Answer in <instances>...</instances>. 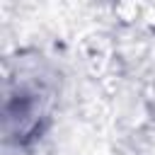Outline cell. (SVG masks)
<instances>
[{
	"instance_id": "6da1fadb",
	"label": "cell",
	"mask_w": 155,
	"mask_h": 155,
	"mask_svg": "<svg viewBox=\"0 0 155 155\" xmlns=\"http://www.w3.org/2000/svg\"><path fill=\"white\" fill-rule=\"evenodd\" d=\"M51 92L39 75H19L17 85H10L5 102V133L7 140L17 138L19 148L31 143L44 131V119L48 116Z\"/></svg>"
}]
</instances>
